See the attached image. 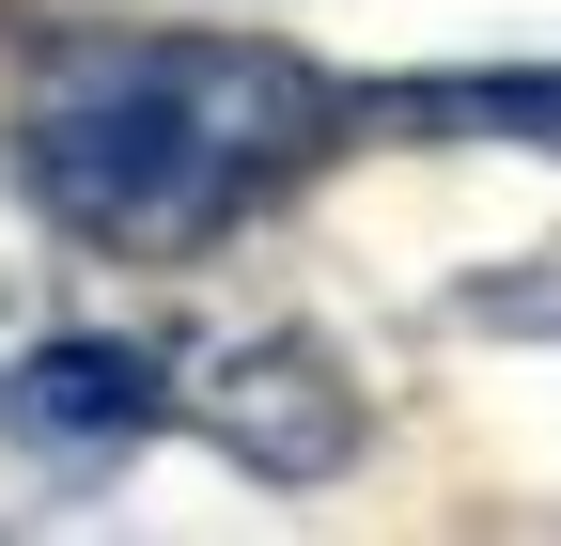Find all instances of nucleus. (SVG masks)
<instances>
[{
	"label": "nucleus",
	"mask_w": 561,
	"mask_h": 546,
	"mask_svg": "<svg viewBox=\"0 0 561 546\" xmlns=\"http://www.w3.org/2000/svg\"><path fill=\"white\" fill-rule=\"evenodd\" d=\"M343 94L297 47L250 32H140V47H62L16 94V172L62 235L172 265L203 235H234L280 172L328 157Z\"/></svg>",
	"instance_id": "obj_1"
},
{
	"label": "nucleus",
	"mask_w": 561,
	"mask_h": 546,
	"mask_svg": "<svg viewBox=\"0 0 561 546\" xmlns=\"http://www.w3.org/2000/svg\"><path fill=\"white\" fill-rule=\"evenodd\" d=\"M187 390H203V422H219V453L297 468V485L343 468V437H359V406H343V375H328L312 344H203Z\"/></svg>",
	"instance_id": "obj_3"
},
{
	"label": "nucleus",
	"mask_w": 561,
	"mask_h": 546,
	"mask_svg": "<svg viewBox=\"0 0 561 546\" xmlns=\"http://www.w3.org/2000/svg\"><path fill=\"white\" fill-rule=\"evenodd\" d=\"M405 125H500V141H561V79H453V94H405Z\"/></svg>",
	"instance_id": "obj_4"
},
{
	"label": "nucleus",
	"mask_w": 561,
	"mask_h": 546,
	"mask_svg": "<svg viewBox=\"0 0 561 546\" xmlns=\"http://www.w3.org/2000/svg\"><path fill=\"white\" fill-rule=\"evenodd\" d=\"M157 406H172V360H157V344H125V328H47V344L0 375V422H16V437H47L62 468L125 453Z\"/></svg>",
	"instance_id": "obj_2"
}]
</instances>
